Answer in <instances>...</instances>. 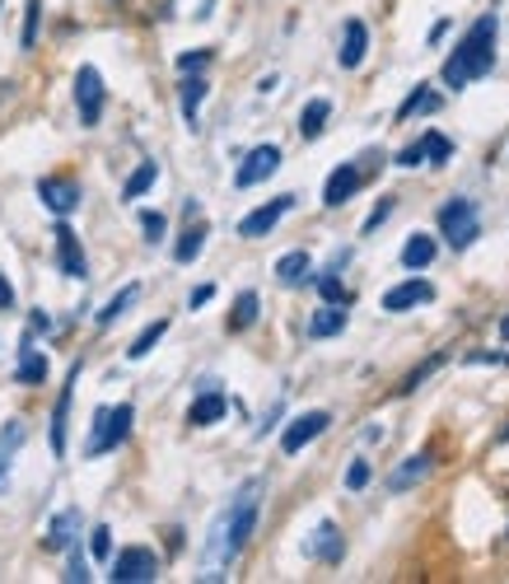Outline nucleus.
<instances>
[{
  "instance_id": "nucleus-1",
  "label": "nucleus",
  "mask_w": 509,
  "mask_h": 584,
  "mask_svg": "<svg viewBox=\"0 0 509 584\" xmlns=\"http://www.w3.org/2000/svg\"><path fill=\"white\" fill-rule=\"evenodd\" d=\"M257 495H262V482H243L239 495H234V505H230V515L216 524V534H210V552H206V565H210L206 580H220V565L234 561L243 547H248L253 528H257Z\"/></svg>"
},
{
  "instance_id": "nucleus-2",
  "label": "nucleus",
  "mask_w": 509,
  "mask_h": 584,
  "mask_svg": "<svg viewBox=\"0 0 509 584\" xmlns=\"http://www.w3.org/2000/svg\"><path fill=\"white\" fill-rule=\"evenodd\" d=\"M496 33H500V14H482V20L463 33V43L453 47V57L440 70L449 90H467L472 80L490 76V66H496Z\"/></svg>"
},
{
  "instance_id": "nucleus-3",
  "label": "nucleus",
  "mask_w": 509,
  "mask_h": 584,
  "mask_svg": "<svg viewBox=\"0 0 509 584\" xmlns=\"http://www.w3.org/2000/svg\"><path fill=\"white\" fill-rule=\"evenodd\" d=\"M131 421H136V406H131V402H122V406H99V412H94V435H90V445H84V454H90V458L113 454L122 439L131 435Z\"/></svg>"
},
{
  "instance_id": "nucleus-4",
  "label": "nucleus",
  "mask_w": 509,
  "mask_h": 584,
  "mask_svg": "<svg viewBox=\"0 0 509 584\" xmlns=\"http://www.w3.org/2000/svg\"><path fill=\"white\" fill-rule=\"evenodd\" d=\"M440 234L453 243V248H467L472 239L482 234V220H477V206L467 197H453L440 206Z\"/></svg>"
},
{
  "instance_id": "nucleus-5",
  "label": "nucleus",
  "mask_w": 509,
  "mask_h": 584,
  "mask_svg": "<svg viewBox=\"0 0 509 584\" xmlns=\"http://www.w3.org/2000/svg\"><path fill=\"white\" fill-rule=\"evenodd\" d=\"M154 575H160V561H154L150 547H127V552H117L113 561V584H150Z\"/></svg>"
},
{
  "instance_id": "nucleus-6",
  "label": "nucleus",
  "mask_w": 509,
  "mask_h": 584,
  "mask_svg": "<svg viewBox=\"0 0 509 584\" xmlns=\"http://www.w3.org/2000/svg\"><path fill=\"white\" fill-rule=\"evenodd\" d=\"M76 108H80L84 127H99V117H103V76L94 66L76 70Z\"/></svg>"
},
{
  "instance_id": "nucleus-7",
  "label": "nucleus",
  "mask_w": 509,
  "mask_h": 584,
  "mask_svg": "<svg viewBox=\"0 0 509 584\" xmlns=\"http://www.w3.org/2000/svg\"><path fill=\"white\" fill-rule=\"evenodd\" d=\"M280 169V146H257L243 154V164L234 173V187H257V183H267L271 173Z\"/></svg>"
},
{
  "instance_id": "nucleus-8",
  "label": "nucleus",
  "mask_w": 509,
  "mask_h": 584,
  "mask_svg": "<svg viewBox=\"0 0 509 584\" xmlns=\"http://www.w3.org/2000/svg\"><path fill=\"white\" fill-rule=\"evenodd\" d=\"M294 206V197L286 192V197H276V202H267V206H257V210H248V216L239 220V239H262V234H271V229L286 220V210Z\"/></svg>"
},
{
  "instance_id": "nucleus-9",
  "label": "nucleus",
  "mask_w": 509,
  "mask_h": 584,
  "mask_svg": "<svg viewBox=\"0 0 509 584\" xmlns=\"http://www.w3.org/2000/svg\"><path fill=\"white\" fill-rule=\"evenodd\" d=\"M327 426H332L327 412H304V416H294L290 426L280 431V449H286V454H300V449L313 445V439H319Z\"/></svg>"
},
{
  "instance_id": "nucleus-10",
  "label": "nucleus",
  "mask_w": 509,
  "mask_h": 584,
  "mask_svg": "<svg viewBox=\"0 0 509 584\" xmlns=\"http://www.w3.org/2000/svg\"><path fill=\"white\" fill-rule=\"evenodd\" d=\"M430 299H435V286H430V280L412 276V280H402V286H393L389 295H383V313H407V309H416V305H430Z\"/></svg>"
},
{
  "instance_id": "nucleus-11",
  "label": "nucleus",
  "mask_w": 509,
  "mask_h": 584,
  "mask_svg": "<svg viewBox=\"0 0 509 584\" xmlns=\"http://www.w3.org/2000/svg\"><path fill=\"white\" fill-rule=\"evenodd\" d=\"M38 202L51 210V216H70L80 206V187L70 179H43L38 183Z\"/></svg>"
},
{
  "instance_id": "nucleus-12",
  "label": "nucleus",
  "mask_w": 509,
  "mask_h": 584,
  "mask_svg": "<svg viewBox=\"0 0 509 584\" xmlns=\"http://www.w3.org/2000/svg\"><path fill=\"white\" fill-rule=\"evenodd\" d=\"M360 183H365V173L356 164H337V169H332V179H327V187H323V206H346L360 192Z\"/></svg>"
},
{
  "instance_id": "nucleus-13",
  "label": "nucleus",
  "mask_w": 509,
  "mask_h": 584,
  "mask_svg": "<svg viewBox=\"0 0 509 584\" xmlns=\"http://www.w3.org/2000/svg\"><path fill=\"white\" fill-rule=\"evenodd\" d=\"M57 262H61V276L80 280L84 272H90V262H84V248L76 239V229L70 225H57Z\"/></svg>"
},
{
  "instance_id": "nucleus-14",
  "label": "nucleus",
  "mask_w": 509,
  "mask_h": 584,
  "mask_svg": "<svg viewBox=\"0 0 509 584\" xmlns=\"http://www.w3.org/2000/svg\"><path fill=\"white\" fill-rule=\"evenodd\" d=\"M76 538H80V509L70 505V509H61V515L47 524L43 547H47V552H70V547H76Z\"/></svg>"
},
{
  "instance_id": "nucleus-15",
  "label": "nucleus",
  "mask_w": 509,
  "mask_h": 584,
  "mask_svg": "<svg viewBox=\"0 0 509 584\" xmlns=\"http://www.w3.org/2000/svg\"><path fill=\"white\" fill-rule=\"evenodd\" d=\"M76 383H80V365H70L66 388L57 398V412H51V454L66 458V416H70V398H76Z\"/></svg>"
},
{
  "instance_id": "nucleus-16",
  "label": "nucleus",
  "mask_w": 509,
  "mask_h": 584,
  "mask_svg": "<svg viewBox=\"0 0 509 584\" xmlns=\"http://www.w3.org/2000/svg\"><path fill=\"white\" fill-rule=\"evenodd\" d=\"M342 552H346V542H342V528L332 524V519H323L319 528H313V538H309V557H313V561H327V565H337V561H342Z\"/></svg>"
},
{
  "instance_id": "nucleus-17",
  "label": "nucleus",
  "mask_w": 509,
  "mask_h": 584,
  "mask_svg": "<svg viewBox=\"0 0 509 584\" xmlns=\"http://www.w3.org/2000/svg\"><path fill=\"white\" fill-rule=\"evenodd\" d=\"M224 412H230V398H224L220 388H206V393L187 406V426H216Z\"/></svg>"
},
{
  "instance_id": "nucleus-18",
  "label": "nucleus",
  "mask_w": 509,
  "mask_h": 584,
  "mask_svg": "<svg viewBox=\"0 0 509 584\" xmlns=\"http://www.w3.org/2000/svg\"><path fill=\"white\" fill-rule=\"evenodd\" d=\"M365 51H370V28H365V20H346V38H342V51L337 61L346 70H356L365 61Z\"/></svg>"
},
{
  "instance_id": "nucleus-19",
  "label": "nucleus",
  "mask_w": 509,
  "mask_h": 584,
  "mask_svg": "<svg viewBox=\"0 0 509 584\" xmlns=\"http://www.w3.org/2000/svg\"><path fill=\"white\" fill-rule=\"evenodd\" d=\"M435 468V458L430 454H412V458H402V468L389 477V491H412L416 482H426Z\"/></svg>"
},
{
  "instance_id": "nucleus-20",
  "label": "nucleus",
  "mask_w": 509,
  "mask_h": 584,
  "mask_svg": "<svg viewBox=\"0 0 509 584\" xmlns=\"http://www.w3.org/2000/svg\"><path fill=\"white\" fill-rule=\"evenodd\" d=\"M24 421H5V431H0V486H5V477H10V463H14V454L24 449Z\"/></svg>"
},
{
  "instance_id": "nucleus-21",
  "label": "nucleus",
  "mask_w": 509,
  "mask_h": 584,
  "mask_svg": "<svg viewBox=\"0 0 509 584\" xmlns=\"http://www.w3.org/2000/svg\"><path fill=\"white\" fill-rule=\"evenodd\" d=\"M444 108V99L430 90V84H416V90L407 94V103L397 108V122H412V117H420V113H440Z\"/></svg>"
},
{
  "instance_id": "nucleus-22",
  "label": "nucleus",
  "mask_w": 509,
  "mask_h": 584,
  "mask_svg": "<svg viewBox=\"0 0 509 584\" xmlns=\"http://www.w3.org/2000/svg\"><path fill=\"white\" fill-rule=\"evenodd\" d=\"M435 262V239L430 234H412L407 243H402V267L407 272H426Z\"/></svg>"
},
{
  "instance_id": "nucleus-23",
  "label": "nucleus",
  "mask_w": 509,
  "mask_h": 584,
  "mask_svg": "<svg viewBox=\"0 0 509 584\" xmlns=\"http://www.w3.org/2000/svg\"><path fill=\"white\" fill-rule=\"evenodd\" d=\"M346 328V305H323L319 313L309 318V337H337V332Z\"/></svg>"
},
{
  "instance_id": "nucleus-24",
  "label": "nucleus",
  "mask_w": 509,
  "mask_h": 584,
  "mask_svg": "<svg viewBox=\"0 0 509 584\" xmlns=\"http://www.w3.org/2000/svg\"><path fill=\"white\" fill-rule=\"evenodd\" d=\"M206 90H210V84L201 76H187L178 84V103H183V117L192 122V127H197V113H201V103H206Z\"/></svg>"
},
{
  "instance_id": "nucleus-25",
  "label": "nucleus",
  "mask_w": 509,
  "mask_h": 584,
  "mask_svg": "<svg viewBox=\"0 0 509 584\" xmlns=\"http://www.w3.org/2000/svg\"><path fill=\"white\" fill-rule=\"evenodd\" d=\"M327 117H332V103H327V99L304 103V113H300V136H304V140H319L323 127H327Z\"/></svg>"
},
{
  "instance_id": "nucleus-26",
  "label": "nucleus",
  "mask_w": 509,
  "mask_h": 584,
  "mask_svg": "<svg viewBox=\"0 0 509 584\" xmlns=\"http://www.w3.org/2000/svg\"><path fill=\"white\" fill-rule=\"evenodd\" d=\"M20 383H43L47 379V356L43 351H33V342L20 346V375H14Z\"/></svg>"
},
{
  "instance_id": "nucleus-27",
  "label": "nucleus",
  "mask_w": 509,
  "mask_h": 584,
  "mask_svg": "<svg viewBox=\"0 0 509 584\" xmlns=\"http://www.w3.org/2000/svg\"><path fill=\"white\" fill-rule=\"evenodd\" d=\"M309 267H313V262H309V253H304V248H300V253H286V257L276 262L280 286H300V280H309Z\"/></svg>"
},
{
  "instance_id": "nucleus-28",
  "label": "nucleus",
  "mask_w": 509,
  "mask_h": 584,
  "mask_svg": "<svg viewBox=\"0 0 509 584\" xmlns=\"http://www.w3.org/2000/svg\"><path fill=\"white\" fill-rule=\"evenodd\" d=\"M257 309H262L257 290H243V295L234 299V313H230V332H248V328L257 323Z\"/></svg>"
},
{
  "instance_id": "nucleus-29",
  "label": "nucleus",
  "mask_w": 509,
  "mask_h": 584,
  "mask_svg": "<svg viewBox=\"0 0 509 584\" xmlns=\"http://www.w3.org/2000/svg\"><path fill=\"white\" fill-rule=\"evenodd\" d=\"M164 332H169V318H154V323H150V328L140 332V337H136V342L127 346V356H131V360H146L150 351H154V346L164 342Z\"/></svg>"
},
{
  "instance_id": "nucleus-30",
  "label": "nucleus",
  "mask_w": 509,
  "mask_h": 584,
  "mask_svg": "<svg viewBox=\"0 0 509 584\" xmlns=\"http://www.w3.org/2000/svg\"><path fill=\"white\" fill-rule=\"evenodd\" d=\"M136 299H140V286H127V290H117V295L108 299V305L99 309V328H113L117 318H122V313H127V309L136 305Z\"/></svg>"
},
{
  "instance_id": "nucleus-31",
  "label": "nucleus",
  "mask_w": 509,
  "mask_h": 584,
  "mask_svg": "<svg viewBox=\"0 0 509 584\" xmlns=\"http://www.w3.org/2000/svg\"><path fill=\"white\" fill-rule=\"evenodd\" d=\"M206 234H210L206 220H201V225H187V234L178 239V248H173V257H178V262H197L201 248H206Z\"/></svg>"
},
{
  "instance_id": "nucleus-32",
  "label": "nucleus",
  "mask_w": 509,
  "mask_h": 584,
  "mask_svg": "<svg viewBox=\"0 0 509 584\" xmlns=\"http://www.w3.org/2000/svg\"><path fill=\"white\" fill-rule=\"evenodd\" d=\"M154 179H160V164H140L131 179H127V187H122V197L127 202H136V197H146V192L154 187Z\"/></svg>"
},
{
  "instance_id": "nucleus-33",
  "label": "nucleus",
  "mask_w": 509,
  "mask_h": 584,
  "mask_svg": "<svg viewBox=\"0 0 509 584\" xmlns=\"http://www.w3.org/2000/svg\"><path fill=\"white\" fill-rule=\"evenodd\" d=\"M444 360H449V356H444V351H435V356H430L426 365H416V369H412V375H407V379H402V388H397V393H416V388H420V383H426V379H430V375H435V369H440Z\"/></svg>"
},
{
  "instance_id": "nucleus-34",
  "label": "nucleus",
  "mask_w": 509,
  "mask_h": 584,
  "mask_svg": "<svg viewBox=\"0 0 509 584\" xmlns=\"http://www.w3.org/2000/svg\"><path fill=\"white\" fill-rule=\"evenodd\" d=\"M420 140H426V164H449V154H453V140H449L444 131H426Z\"/></svg>"
},
{
  "instance_id": "nucleus-35",
  "label": "nucleus",
  "mask_w": 509,
  "mask_h": 584,
  "mask_svg": "<svg viewBox=\"0 0 509 584\" xmlns=\"http://www.w3.org/2000/svg\"><path fill=\"white\" fill-rule=\"evenodd\" d=\"M319 295H323V305H350V290L337 280V272H323L319 276Z\"/></svg>"
},
{
  "instance_id": "nucleus-36",
  "label": "nucleus",
  "mask_w": 509,
  "mask_h": 584,
  "mask_svg": "<svg viewBox=\"0 0 509 584\" xmlns=\"http://www.w3.org/2000/svg\"><path fill=\"white\" fill-rule=\"evenodd\" d=\"M90 552H94L99 561H108V557H113V528H108V524H94V534H90Z\"/></svg>"
},
{
  "instance_id": "nucleus-37",
  "label": "nucleus",
  "mask_w": 509,
  "mask_h": 584,
  "mask_svg": "<svg viewBox=\"0 0 509 584\" xmlns=\"http://www.w3.org/2000/svg\"><path fill=\"white\" fill-rule=\"evenodd\" d=\"M370 477H374V468L365 463V458H356V463L346 468V491H365V486H370Z\"/></svg>"
},
{
  "instance_id": "nucleus-38",
  "label": "nucleus",
  "mask_w": 509,
  "mask_h": 584,
  "mask_svg": "<svg viewBox=\"0 0 509 584\" xmlns=\"http://www.w3.org/2000/svg\"><path fill=\"white\" fill-rule=\"evenodd\" d=\"M140 229H146V239H150V243H160V239H164V229H169V220L160 216V210H140Z\"/></svg>"
},
{
  "instance_id": "nucleus-39",
  "label": "nucleus",
  "mask_w": 509,
  "mask_h": 584,
  "mask_svg": "<svg viewBox=\"0 0 509 584\" xmlns=\"http://www.w3.org/2000/svg\"><path fill=\"white\" fill-rule=\"evenodd\" d=\"M38 14H43V0H28V10H24V47L38 43Z\"/></svg>"
},
{
  "instance_id": "nucleus-40",
  "label": "nucleus",
  "mask_w": 509,
  "mask_h": 584,
  "mask_svg": "<svg viewBox=\"0 0 509 584\" xmlns=\"http://www.w3.org/2000/svg\"><path fill=\"white\" fill-rule=\"evenodd\" d=\"M426 164V140H412L407 150H397V169H416Z\"/></svg>"
},
{
  "instance_id": "nucleus-41",
  "label": "nucleus",
  "mask_w": 509,
  "mask_h": 584,
  "mask_svg": "<svg viewBox=\"0 0 509 584\" xmlns=\"http://www.w3.org/2000/svg\"><path fill=\"white\" fill-rule=\"evenodd\" d=\"M66 580H70V584H84V580H90V561L80 557V547H70V571H66Z\"/></svg>"
},
{
  "instance_id": "nucleus-42",
  "label": "nucleus",
  "mask_w": 509,
  "mask_h": 584,
  "mask_svg": "<svg viewBox=\"0 0 509 584\" xmlns=\"http://www.w3.org/2000/svg\"><path fill=\"white\" fill-rule=\"evenodd\" d=\"M210 61V51L206 47H197V51H183V57H178V70H183V76H197V70Z\"/></svg>"
},
{
  "instance_id": "nucleus-43",
  "label": "nucleus",
  "mask_w": 509,
  "mask_h": 584,
  "mask_svg": "<svg viewBox=\"0 0 509 584\" xmlns=\"http://www.w3.org/2000/svg\"><path fill=\"white\" fill-rule=\"evenodd\" d=\"M389 216H393V197H383V202L374 206V216H370V220H365V234H374V229H379L383 220H389Z\"/></svg>"
},
{
  "instance_id": "nucleus-44",
  "label": "nucleus",
  "mask_w": 509,
  "mask_h": 584,
  "mask_svg": "<svg viewBox=\"0 0 509 584\" xmlns=\"http://www.w3.org/2000/svg\"><path fill=\"white\" fill-rule=\"evenodd\" d=\"M210 295H216V286H197L187 295V309H201V305H210Z\"/></svg>"
},
{
  "instance_id": "nucleus-45",
  "label": "nucleus",
  "mask_w": 509,
  "mask_h": 584,
  "mask_svg": "<svg viewBox=\"0 0 509 584\" xmlns=\"http://www.w3.org/2000/svg\"><path fill=\"white\" fill-rule=\"evenodd\" d=\"M5 309H14V286L0 276V313H5Z\"/></svg>"
},
{
  "instance_id": "nucleus-46",
  "label": "nucleus",
  "mask_w": 509,
  "mask_h": 584,
  "mask_svg": "<svg viewBox=\"0 0 509 584\" xmlns=\"http://www.w3.org/2000/svg\"><path fill=\"white\" fill-rule=\"evenodd\" d=\"M500 445H509V426H505V431H500Z\"/></svg>"
},
{
  "instance_id": "nucleus-47",
  "label": "nucleus",
  "mask_w": 509,
  "mask_h": 584,
  "mask_svg": "<svg viewBox=\"0 0 509 584\" xmlns=\"http://www.w3.org/2000/svg\"><path fill=\"white\" fill-rule=\"evenodd\" d=\"M500 332H505V337H509V318H505V323H500Z\"/></svg>"
}]
</instances>
